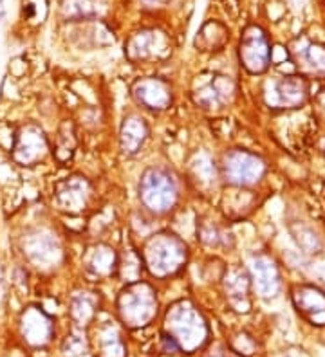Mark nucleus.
Segmentation results:
<instances>
[{
  "mask_svg": "<svg viewBox=\"0 0 325 357\" xmlns=\"http://www.w3.org/2000/svg\"><path fill=\"white\" fill-rule=\"evenodd\" d=\"M166 334L172 335L179 344V350L192 354L199 350L208 340V325L203 314L192 305L190 301H179L166 312Z\"/></svg>",
  "mask_w": 325,
  "mask_h": 357,
  "instance_id": "obj_1",
  "label": "nucleus"
},
{
  "mask_svg": "<svg viewBox=\"0 0 325 357\" xmlns=\"http://www.w3.org/2000/svg\"><path fill=\"white\" fill-rule=\"evenodd\" d=\"M139 199L152 213H168L178 204V181L165 168H148L139 183Z\"/></svg>",
  "mask_w": 325,
  "mask_h": 357,
  "instance_id": "obj_2",
  "label": "nucleus"
},
{
  "mask_svg": "<svg viewBox=\"0 0 325 357\" xmlns=\"http://www.w3.org/2000/svg\"><path fill=\"white\" fill-rule=\"evenodd\" d=\"M187 244L179 236L170 233L154 235L145 248V260L154 276H165L178 273L187 261Z\"/></svg>",
  "mask_w": 325,
  "mask_h": 357,
  "instance_id": "obj_3",
  "label": "nucleus"
},
{
  "mask_svg": "<svg viewBox=\"0 0 325 357\" xmlns=\"http://www.w3.org/2000/svg\"><path fill=\"white\" fill-rule=\"evenodd\" d=\"M120 318L130 328L147 327L157 314L156 292L147 283H134L120 294Z\"/></svg>",
  "mask_w": 325,
  "mask_h": 357,
  "instance_id": "obj_4",
  "label": "nucleus"
},
{
  "mask_svg": "<svg viewBox=\"0 0 325 357\" xmlns=\"http://www.w3.org/2000/svg\"><path fill=\"white\" fill-rule=\"evenodd\" d=\"M20 251L24 260L40 271L52 269L62 260L60 242L51 231L43 227H33L22 235Z\"/></svg>",
  "mask_w": 325,
  "mask_h": 357,
  "instance_id": "obj_5",
  "label": "nucleus"
},
{
  "mask_svg": "<svg viewBox=\"0 0 325 357\" xmlns=\"http://www.w3.org/2000/svg\"><path fill=\"white\" fill-rule=\"evenodd\" d=\"M49 153L48 135L36 123H24L15 130L13 146L9 150L11 161L22 168H31L45 159Z\"/></svg>",
  "mask_w": 325,
  "mask_h": 357,
  "instance_id": "obj_6",
  "label": "nucleus"
},
{
  "mask_svg": "<svg viewBox=\"0 0 325 357\" xmlns=\"http://www.w3.org/2000/svg\"><path fill=\"white\" fill-rule=\"evenodd\" d=\"M309 100V82L300 75L280 76L266 83L264 101L271 110L298 109Z\"/></svg>",
  "mask_w": 325,
  "mask_h": 357,
  "instance_id": "obj_7",
  "label": "nucleus"
},
{
  "mask_svg": "<svg viewBox=\"0 0 325 357\" xmlns=\"http://www.w3.org/2000/svg\"><path fill=\"white\" fill-rule=\"evenodd\" d=\"M273 49L269 44L266 31L257 24H252L244 29L238 45V58L244 69L252 75H264L273 60Z\"/></svg>",
  "mask_w": 325,
  "mask_h": 357,
  "instance_id": "obj_8",
  "label": "nucleus"
},
{
  "mask_svg": "<svg viewBox=\"0 0 325 357\" xmlns=\"http://www.w3.org/2000/svg\"><path fill=\"white\" fill-rule=\"evenodd\" d=\"M222 174L226 181L233 186H255L264 178L266 162L262 157L247 150H231L224 155Z\"/></svg>",
  "mask_w": 325,
  "mask_h": 357,
  "instance_id": "obj_9",
  "label": "nucleus"
},
{
  "mask_svg": "<svg viewBox=\"0 0 325 357\" xmlns=\"http://www.w3.org/2000/svg\"><path fill=\"white\" fill-rule=\"evenodd\" d=\"M172 49L165 31L157 27H143L130 35L125 44V54L130 61H148L165 58Z\"/></svg>",
  "mask_w": 325,
  "mask_h": 357,
  "instance_id": "obj_10",
  "label": "nucleus"
},
{
  "mask_svg": "<svg viewBox=\"0 0 325 357\" xmlns=\"http://www.w3.org/2000/svg\"><path fill=\"white\" fill-rule=\"evenodd\" d=\"M289 56L303 78H325V45L308 36H296L289 44Z\"/></svg>",
  "mask_w": 325,
  "mask_h": 357,
  "instance_id": "obj_11",
  "label": "nucleus"
},
{
  "mask_svg": "<svg viewBox=\"0 0 325 357\" xmlns=\"http://www.w3.org/2000/svg\"><path fill=\"white\" fill-rule=\"evenodd\" d=\"M92 197L91 183L85 177H67L57 184L52 199L58 209L65 211V213H82L85 211L89 201Z\"/></svg>",
  "mask_w": 325,
  "mask_h": 357,
  "instance_id": "obj_12",
  "label": "nucleus"
},
{
  "mask_svg": "<svg viewBox=\"0 0 325 357\" xmlns=\"http://www.w3.org/2000/svg\"><path fill=\"white\" fill-rule=\"evenodd\" d=\"M20 334L31 347H45L55 335V323L38 307H27L20 314Z\"/></svg>",
  "mask_w": 325,
  "mask_h": 357,
  "instance_id": "obj_13",
  "label": "nucleus"
},
{
  "mask_svg": "<svg viewBox=\"0 0 325 357\" xmlns=\"http://www.w3.org/2000/svg\"><path fill=\"white\" fill-rule=\"evenodd\" d=\"M250 280L262 298H275L280 292V271L268 255H257L250 260Z\"/></svg>",
  "mask_w": 325,
  "mask_h": 357,
  "instance_id": "obj_14",
  "label": "nucleus"
},
{
  "mask_svg": "<svg viewBox=\"0 0 325 357\" xmlns=\"http://www.w3.org/2000/svg\"><path fill=\"white\" fill-rule=\"evenodd\" d=\"M237 87L230 76L215 75L212 79L204 82L199 89H195L194 101L203 109H221L222 105L233 100Z\"/></svg>",
  "mask_w": 325,
  "mask_h": 357,
  "instance_id": "obj_15",
  "label": "nucleus"
},
{
  "mask_svg": "<svg viewBox=\"0 0 325 357\" xmlns=\"http://www.w3.org/2000/svg\"><path fill=\"white\" fill-rule=\"evenodd\" d=\"M293 305L311 325H325V292L315 285H298L293 289Z\"/></svg>",
  "mask_w": 325,
  "mask_h": 357,
  "instance_id": "obj_16",
  "label": "nucleus"
},
{
  "mask_svg": "<svg viewBox=\"0 0 325 357\" xmlns=\"http://www.w3.org/2000/svg\"><path fill=\"white\" fill-rule=\"evenodd\" d=\"M134 98L147 109L165 110L172 103V89L166 82L159 78H147L136 82Z\"/></svg>",
  "mask_w": 325,
  "mask_h": 357,
  "instance_id": "obj_17",
  "label": "nucleus"
},
{
  "mask_svg": "<svg viewBox=\"0 0 325 357\" xmlns=\"http://www.w3.org/2000/svg\"><path fill=\"white\" fill-rule=\"evenodd\" d=\"M107 11V0H60V17L64 22H91Z\"/></svg>",
  "mask_w": 325,
  "mask_h": 357,
  "instance_id": "obj_18",
  "label": "nucleus"
},
{
  "mask_svg": "<svg viewBox=\"0 0 325 357\" xmlns=\"http://www.w3.org/2000/svg\"><path fill=\"white\" fill-rule=\"evenodd\" d=\"M226 296L230 300L231 307L238 312H247L252 303H250V289H252V280L244 271H231L226 276Z\"/></svg>",
  "mask_w": 325,
  "mask_h": 357,
  "instance_id": "obj_19",
  "label": "nucleus"
},
{
  "mask_svg": "<svg viewBox=\"0 0 325 357\" xmlns=\"http://www.w3.org/2000/svg\"><path fill=\"white\" fill-rule=\"evenodd\" d=\"M116 267L117 257L113 248L98 244L89 249L85 257V269L89 271V275H92L94 278H107V276L113 275Z\"/></svg>",
  "mask_w": 325,
  "mask_h": 357,
  "instance_id": "obj_20",
  "label": "nucleus"
},
{
  "mask_svg": "<svg viewBox=\"0 0 325 357\" xmlns=\"http://www.w3.org/2000/svg\"><path fill=\"white\" fill-rule=\"evenodd\" d=\"M148 137V127L147 123L139 116H127L125 121L122 125V135H120V143H122V150L127 155L139 152L141 146L145 144Z\"/></svg>",
  "mask_w": 325,
  "mask_h": 357,
  "instance_id": "obj_21",
  "label": "nucleus"
},
{
  "mask_svg": "<svg viewBox=\"0 0 325 357\" xmlns=\"http://www.w3.org/2000/svg\"><path fill=\"white\" fill-rule=\"evenodd\" d=\"M98 307H100V301H98L94 292H78L71 300V318L80 327H87L94 319Z\"/></svg>",
  "mask_w": 325,
  "mask_h": 357,
  "instance_id": "obj_22",
  "label": "nucleus"
},
{
  "mask_svg": "<svg viewBox=\"0 0 325 357\" xmlns=\"http://www.w3.org/2000/svg\"><path fill=\"white\" fill-rule=\"evenodd\" d=\"M190 172L195 183H199V186H213L215 184L217 168L208 153H195L194 159L190 161Z\"/></svg>",
  "mask_w": 325,
  "mask_h": 357,
  "instance_id": "obj_23",
  "label": "nucleus"
},
{
  "mask_svg": "<svg viewBox=\"0 0 325 357\" xmlns=\"http://www.w3.org/2000/svg\"><path fill=\"white\" fill-rule=\"evenodd\" d=\"M49 17V0H20V20L29 27L42 26Z\"/></svg>",
  "mask_w": 325,
  "mask_h": 357,
  "instance_id": "obj_24",
  "label": "nucleus"
},
{
  "mask_svg": "<svg viewBox=\"0 0 325 357\" xmlns=\"http://www.w3.org/2000/svg\"><path fill=\"white\" fill-rule=\"evenodd\" d=\"M230 35H228V29L222 26L221 22L217 20H210L203 26V29L199 31V36H197V44L201 42L204 49H221L222 45L228 42Z\"/></svg>",
  "mask_w": 325,
  "mask_h": 357,
  "instance_id": "obj_25",
  "label": "nucleus"
},
{
  "mask_svg": "<svg viewBox=\"0 0 325 357\" xmlns=\"http://www.w3.org/2000/svg\"><path fill=\"white\" fill-rule=\"evenodd\" d=\"M117 269H120L122 280L130 283L138 282L141 273H143V261H141V257L136 253L134 249H127L122 260L117 261Z\"/></svg>",
  "mask_w": 325,
  "mask_h": 357,
  "instance_id": "obj_26",
  "label": "nucleus"
},
{
  "mask_svg": "<svg viewBox=\"0 0 325 357\" xmlns=\"http://www.w3.org/2000/svg\"><path fill=\"white\" fill-rule=\"evenodd\" d=\"M101 357H125V344H123L120 332L114 327H105L100 332Z\"/></svg>",
  "mask_w": 325,
  "mask_h": 357,
  "instance_id": "obj_27",
  "label": "nucleus"
},
{
  "mask_svg": "<svg viewBox=\"0 0 325 357\" xmlns=\"http://www.w3.org/2000/svg\"><path fill=\"white\" fill-rule=\"evenodd\" d=\"M199 236L204 244L210 245V248H221V245L228 244L226 240V233L213 222H203L199 229Z\"/></svg>",
  "mask_w": 325,
  "mask_h": 357,
  "instance_id": "obj_28",
  "label": "nucleus"
},
{
  "mask_svg": "<svg viewBox=\"0 0 325 357\" xmlns=\"http://www.w3.org/2000/svg\"><path fill=\"white\" fill-rule=\"evenodd\" d=\"M89 349V343H87L85 335L82 332H73L71 335H67L64 347H62V352L67 357H76L80 354H85Z\"/></svg>",
  "mask_w": 325,
  "mask_h": 357,
  "instance_id": "obj_29",
  "label": "nucleus"
},
{
  "mask_svg": "<svg viewBox=\"0 0 325 357\" xmlns=\"http://www.w3.org/2000/svg\"><path fill=\"white\" fill-rule=\"evenodd\" d=\"M295 238L298 240V245L305 251V253H318L320 249V240L318 236L312 233L308 227H298V231L295 233Z\"/></svg>",
  "mask_w": 325,
  "mask_h": 357,
  "instance_id": "obj_30",
  "label": "nucleus"
},
{
  "mask_svg": "<svg viewBox=\"0 0 325 357\" xmlns=\"http://www.w3.org/2000/svg\"><path fill=\"white\" fill-rule=\"evenodd\" d=\"M233 352H237L238 356H252L255 352V341L252 340V335L247 334H238L235 335L233 340Z\"/></svg>",
  "mask_w": 325,
  "mask_h": 357,
  "instance_id": "obj_31",
  "label": "nucleus"
},
{
  "mask_svg": "<svg viewBox=\"0 0 325 357\" xmlns=\"http://www.w3.org/2000/svg\"><path fill=\"white\" fill-rule=\"evenodd\" d=\"M163 350L168 354H175V352H181L179 350V344L173 341L172 335H168L166 332H163Z\"/></svg>",
  "mask_w": 325,
  "mask_h": 357,
  "instance_id": "obj_32",
  "label": "nucleus"
},
{
  "mask_svg": "<svg viewBox=\"0 0 325 357\" xmlns=\"http://www.w3.org/2000/svg\"><path fill=\"white\" fill-rule=\"evenodd\" d=\"M6 18V0H0V24L4 22Z\"/></svg>",
  "mask_w": 325,
  "mask_h": 357,
  "instance_id": "obj_33",
  "label": "nucleus"
},
{
  "mask_svg": "<svg viewBox=\"0 0 325 357\" xmlns=\"http://www.w3.org/2000/svg\"><path fill=\"white\" fill-rule=\"evenodd\" d=\"M4 280H6V276H4V269H2V267H0V296H2V294H4Z\"/></svg>",
  "mask_w": 325,
  "mask_h": 357,
  "instance_id": "obj_34",
  "label": "nucleus"
},
{
  "mask_svg": "<svg viewBox=\"0 0 325 357\" xmlns=\"http://www.w3.org/2000/svg\"><path fill=\"white\" fill-rule=\"evenodd\" d=\"M226 357H243V356H238V354L233 352V350H226Z\"/></svg>",
  "mask_w": 325,
  "mask_h": 357,
  "instance_id": "obj_35",
  "label": "nucleus"
}]
</instances>
